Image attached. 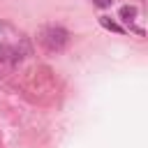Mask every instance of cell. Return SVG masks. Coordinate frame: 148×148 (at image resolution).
Segmentation results:
<instances>
[{
	"instance_id": "cell-3",
	"label": "cell",
	"mask_w": 148,
	"mask_h": 148,
	"mask_svg": "<svg viewBox=\"0 0 148 148\" xmlns=\"http://www.w3.org/2000/svg\"><path fill=\"white\" fill-rule=\"evenodd\" d=\"M99 23L106 28V30H113V32H123V25H118L116 21H111L109 16H99Z\"/></svg>"
},
{
	"instance_id": "cell-1",
	"label": "cell",
	"mask_w": 148,
	"mask_h": 148,
	"mask_svg": "<svg viewBox=\"0 0 148 148\" xmlns=\"http://www.w3.org/2000/svg\"><path fill=\"white\" fill-rule=\"evenodd\" d=\"M67 39H69V32H67L62 25H49V28H44V32H42V42H44L46 49H51V51H60V49L67 44Z\"/></svg>"
},
{
	"instance_id": "cell-4",
	"label": "cell",
	"mask_w": 148,
	"mask_h": 148,
	"mask_svg": "<svg viewBox=\"0 0 148 148\" xmlns=\"http://www.w3.org/2000/svg\"><path fill=\"white\" fill-rule=\"evenodd\" d=\"M92 2H95L97 7H111V2H113V0H92Z\"/></svg>"
},
{
	"instance_id": "cell-2",
	"label": "cell",
	"mask_w": 148,
	"mask_h": 148,
	"mask_svg": "<svg viewBox=\"0 0 148 148\" xmlns=\"http://www.w3.org/2000/svg\"><path fill=\"white\" fill-rule=\"evenodd\" d=\"M136 14H139V9H136L134 5H125V7H120V21L127 23V25H132V23L136 21Z\"/></svg>"
}]
</instances>
